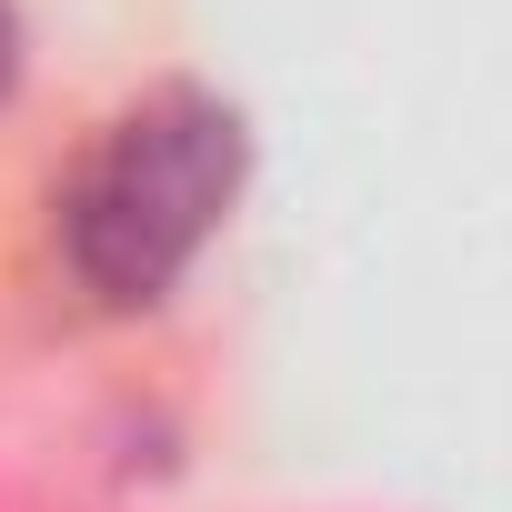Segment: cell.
Returning <instances> with one entry per match:
<instances>
[{"instance_id":"6da1fadb","label":"cell","mask_w":512,"mask_h":512,"mask_svg":"<svg viewBox=\"0 0 512 512\" xmlns=\"http://www.w3.org/2000/svg\"><path fill=\"white\" fill-rule=\"evenodd\" d=\"M251 171V131L231 101L211 91H151L141 111H121L81 171L61 181V262L91 302L111 312H151L191 262L201 241L231 221Z\"/></svg>"},{"instance_id":"7a4b0ae2","label":"cell","mask_w":512,"mask_h":512,"mask_svg":"<svg viewBox=\"0 0 512 512\" xmlns=\"http://www.w3.org/2000/svg\"><path fill=\"white\" fill-rule=\"evenodd\" d=\"M11 81H21V11L0 0V101H11Z\"/></svg>"}]
</instances>
